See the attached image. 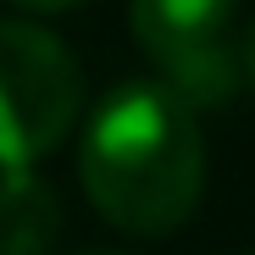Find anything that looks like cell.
<instances>
[{"label": "cell", "mask_w": 255, "mask_h": 255, "mask_svg": "<svg viewBox=\"0 0 255 255\" xmlns=\"http://www.w3.org/2000/svg\"><path fill=\"white\" fill-rule=\"evenodd\" d=\"M233 17L239 0H128V28L155 61V83L189 111H217L244 89Z\"/></svg>", "instance_id": "obj_3"}, {"label": "cell", "mask_w": 255, "mask_h": 255, "mask_svg": "<svg viewBox=\"0 0 255 255\" xmlns=\"http://www.w3.org/2000/svg\"><path fill=\"white\" fill-rule=\"evenodd\" d=\"M78 183L128 239L178 233L205 189V139L194 111L155 78H133L89 111L78 139Z\"/></svg>", "instance_id": "obj_1"}, {"label": "cell", "mask_w": 255, "mask_h": 255, "mask_svg": "<svg viewBox=\"0 0 255 255\" xmlns=\"http://www.w3.org/2000/svg\"><path fill=\"white\" fill-rule=\"evenodd\" d=\"M239 78H244V89L255 95V17H250L244 33H239Z\"/></svg>", "instance_id": "obj_5"}, {"label": "cell", "mask_w": 255, "mask_h": 255, "mask_svg": "<svg viewBox=\"0 0 255 255\" xmlns=\"http://www.w3.org/2000/svg\"><path fill=\"white\" fill-rule=\"evenodd\" d=\"M72 255H128V250H72Z\"/></svg>", "instance_id": "obj_7"}, {"label": "cell", "mask_w": 255, "mask_h": 255, "mask_svg": "<svg viewBox=\"0 0 255 255\" xmlns=\"http://www.w3.org/2000/svg\"><path fill=\"white\" fill-rule=\"evenodd\" d=\"M67 228V211L39 166L0 172V255H50Z\"/></svg>", "instance_id": "obj_4"}, {"label": "cell", "mask_w": 255, "mask_h": 255, "mask_svg": "<svg viewBox=\"0 0 255 255\" xmlns=\"http://www.w3.org/2000/svg\"><path fill=\"white\" fill-rule=\"evenodd\" d=\"M83 111V67L50 28L0 22V172L39 166Z\"/></svg>", "instance_id": "obj_2"}, {"label": "cell", "mask_w": 255, "mask_h": 255, "mask_svg": "<svg viewBox=\"0 0 255 255\" xmlns=\"http://www.w3.org/2000/svg\"><path fill=\"white\" fill-rule=\"evenodd\" d=\"M11 6H22V11H33V17H56V11L83 6V0H11Z\"/></svg>", "instance_id": "obj_6"}]
</instances>
